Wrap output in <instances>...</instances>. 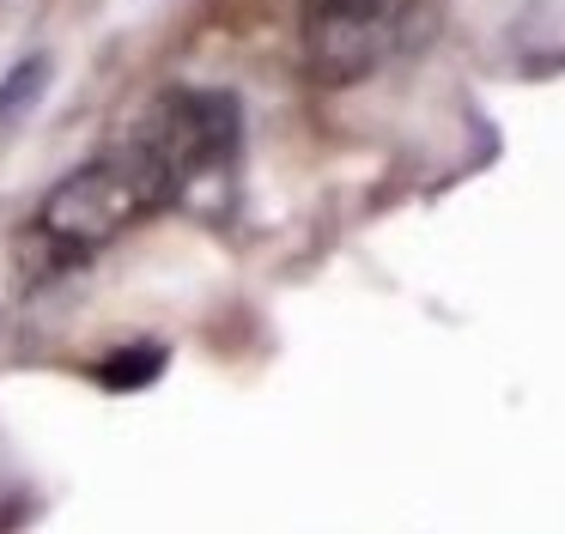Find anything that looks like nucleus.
Instances as JSON below:
<instances>
[{
	"instance_id": "f257e3e1",
	"label": "nucleus",
	"mask_w": 565,
	"mask_h": 534,
	"mask_svg": "<svg viewBox=\"0 0 565 534\" xmlns=\"http://www.w3.org/2000/svg\"><path fill=\"white\" fill-rule=\"evenodd\" d=\"M171 206V182L152 164V152L128 134L116 152L86 158L79 170H67L38 206V243L55 261H86V255L110 249L116 237H128L135 225H147L152 213Z\"/></svg>"
},
{
	"instance_id": "f03ea898",
	"label": "nucleus",
	"mask_w": 565,
	"mask_h": 534,
	"mask_svg": "<svg viewBox=\"0 0 565 534\" xmlns=\"http://www.w3.org/2000/svg\"><path fill=\"white\" fill-rule=\"evenodd\" d=\"M135 140L152 152V164L171 182V206H213L232 201L237 189V158H244V109L232 92L213 85H171L159 104L147 109V121L135 128Z\"/></svg>"
},
{
	"instance_id": "7ed1b4c3",
	"label": "nucleus",
	"mask_w": 565,
	"mask_h": 534,
	"mask_svg": "<svg viewBox=\"0 0 565 534\" xmlns=\"http://www.w3.org/2000/svg\"><path fill=\"white\" fill-rule=\"evenodd\" d=\"M419 0H298L305 67L322 85H353L414 43Z\"/></svg>"
},
{
	"instance_id": "20e7f679",
	"label": "nucleus",
	"mask_w": 565,
	"mask_h": 534,
	"mask_svg": "<svg viewBox=\"0 0 565 534\" xmlns=\"http://www.w3.org/2000/svg\"><path fill=\"white\" fill-rule=\"evenodd\" d=\"M43 85H50V55L19 61V67L7 73V79H0V128H13V121L43 97Z\"/></svg>"
},
{
	"instance_id": "39448f33",
	"label": "nucleus",
	"mask_w": 565,
	"mask_h": 534,
	"mask_svg": "<svg viewBox=\"0 0 565 534\" xmlns=\"http://www.w3.org/2000/svg\"><path fill=\"white\" fill-rule=\"evenodd\" d=\"M159 371H164V346H122L98 364V383L104 388H147Z\"/></svg>"
}]
</instances>
